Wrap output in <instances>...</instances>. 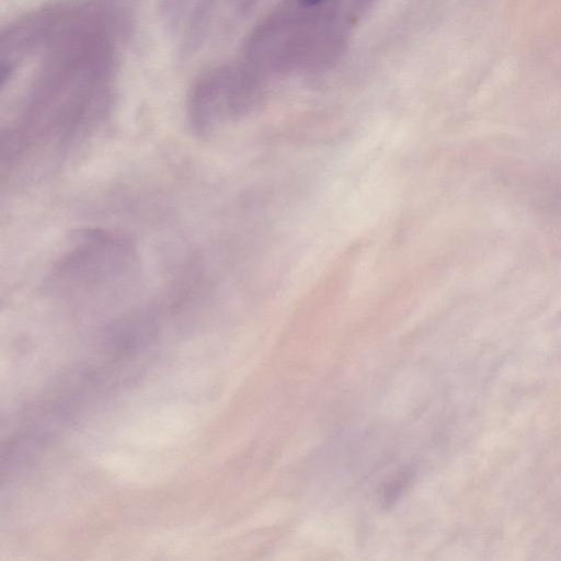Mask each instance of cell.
Masks as SVG:
<instances>
[{"label":"cell","instance_id":"cell-4","mask_svg":"<svg viewBox=\"0 0 561 561\" xmlns=\"http://www.w3.org/2000/svg\"><path fill=\"white\" fill-rule=\"evenodd\" d=\"M213 4L214 0L162 1L164 25L184 49H192L202 43Z\"/></svg>","mask_w":561,"mask_h":561},{"label":"cell","instance_id":"cell-1","mask_svg":"<svg viewBox=\"0 0 561 561\" xmlns=\"http://www.w3.org/2000/svg\"><path fill=\"white\" fill-rule=\"evenodd\" d=\"M119 16L85 10L70 18L39 53L22 106L3 129V173H33L67 158L107 119L115 95Z\"/></svg>","mask_w":561,"mask_h":561},{"label":"cell","instance_id":"cell-3","mask_svg":"<svg viewBox=\"0 0 561 561\" xmlns=\"http://www.w3.org/2000/svg\"><path fill=\"white\" fill-rule=\"evenodd\" d=\"M245 77L231 67L201 75L187 99V118L194 133L206 137L238 114L247 102Z\"/></svg>","mask_w":561,"mask_h":561},{"label":"cell","instance_id":"cell-2","mask_svg":"<svg viewBox=\"0 0 561 561\" xmlns=\"http://www.w3.org/2000/svg\"><path fill=\"white\" fill-rule=\"evenodd\" d=\"M137 270L135 249L125 237L102 230L81 233L61 255L50 286L68 297L126 289Z\"/></svg>","mask_w":561,"mask_h":561},{"label":"cell","instance_id":"cell-5","mask_svg":"<svg viewBox=\"0 0 561 561\" xmlns=\"http://www.w3.org/2000/svg\"><path fill=\"white\" fill-rule=\"evenodd\" d=\"M300 3L305 7H313L320 3L322 0H299Z\"/></svg>","mask_w":561,"mask_h":561}]
</instances>
